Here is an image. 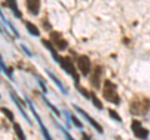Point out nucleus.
<instances>
[{
    "instance_id": "nucleus-1",
    "label": "nucleus",
    "mask_w": 150,
    "mask_h": 140,
    "mask_svg": "<svg viewBox=\"0 0 150 140\" xmlns=\"http://www.w3.org/2000/svg\"><path fill=\"white\" fill-rule=\"evenodd\" d=\"M103 96L105 98L106 101L111 103V104L119 105L120 104V96L116 91V85L110 80L104 81V89H103Z\"/></svg>"
},
{
    "instance_id": "nucleus-2",
    "label": "nucleus",
    "mask_w": 150,
    "mask_h": 140,
    "mask_svg": "<svg viewBox=\"0 0 150 140\" xmlns=\"http://www.w3.org/2000/svg\"><path fill=\"white\" fill-rule=\"evenodd\" d=\"M58 64L60 65V68H62L63 70H65V71H67L69 75L74 79V84H75V86H76V89H78V88L80 86V84H79L80 80H79V74L76 71V69H75V65L71 62V59H70L69 57H62Z\"/></svg>"
},
{
    "instance_id": "nucleus-3",
    "label": "nucleus",
    "mask_w": 150,
    "mask_h": 140,
    "mask_svg": "<svg viewBox=\"0 0 150 140\" xmlns=\"http://www.w3.org/2000/svg\"><path fill=\"white\" fill-rule=\"evenodd\" d=\"M24 99H25V101L28 103V105H29V108H30V110H31L33 115H34L35 120L38 121V125H39V128H40V130H41V134H43L44 139H45V140H53V138H51V135H50V133H49L48 128H46L45 125H44L43 120H41V118L39 116V114H38V111H36V109H35L34 104H33V103H31V100H30V99H29V98H28L26 95L24 96Z\"/></svg>"
},
{
    "instance_id": "nucleus-4",
    "label": "nucleus",
    "mask_w": 150,
    "mask_h": 140,
    "mask_svg": "<svg viewBox=\"0 0 150 140\" xmlns=\"http://www.w3.org/2000/svg\"><path fill=\"white\" fill-rule=\"evenodd\" d=\"M131 130H133V134L135 135V138H138L140 140H146L149 136V130L146 128H144L142 123L138 120L131 121Z\"/></svg>"
},
{
    "instance_id": "nucleus-5",
    "label": "nucleus",
    "mask_w": 150,
    "mask_h": 140,
    "mask_svg": "<svg viewBox=\"0 0 150 140\" xmlns=\"http://www.w3.org/2000/svg\"><path fill=\"white\" fill-rule=\"evenodd\" d=\"M73 108H74V110H76V111H78V113L80 114V115H83V118L85 119V120L88 121V123L90 124L91 127H93L94 129H95V130H96V132L99 133V134H103V133H104V129H103L101 125H100L99 123H98L96 120H94V119L91 118V116L86 113L85 110H83V109L80 108V106H78V105H75V104H73Z\"/></svg>"
},
{
    "instance_id": "nucleus-6",
    "label": "nucleus",
    "mask_w": 150,
    "mask_h": 140,
    "mask_svg": "<svg viewBox=\"0 0 150 140\" xmlns=\"http://www.w3.org/2000/svg\"><path fill=\"white\" fill-rule=\"evenodd\" d=\"M76 65H78V69L80 70V73L84 76L89 75V73L91 70V63H90V59L86 55H79L76 58Z\"/></svg>"
},
{
    "instance_id": "nucleus-7",
    "label": "nucleus",
    "mask_w": 150,
    "mask_h": 140,
    "mask_svg": "<svg viewBox=\"0 0 150 140\" xmlns=\"http://www.w3.org/2000/svg\"><path fill=\"white\" fill-rule=\"evenodd\" d=\"M50 38H51V43H53V45L55 46L58 50H65L68 48V41L65 40L62 34H59L58 31H53L50 33Z\"/></svg>"
},
{
    "instance_id": "nucleus-8",
    "label": "nucleus",
    "mask_w": 150,
    "mask_h": 140,
    "mask_svg": "<svg viewBox=\"0 0 150 140\" xmlns=\"http://www.w3.org/2000/svg\"><path fill=\"white\" fill-rule=\"evenodd\" d=\"M9 94H10V98H11V100L14 101V104L16 105V108H18V110L20 111V114L23 115V118H25V120H26V123L30 125L31 127V120H30V118L28 116V114H26V111H25V109H24V106H23V103H21V100L19 99V96L15 94L14 91H9Z\"/></svg>"
},
{
    "instance_id": "nucleus-9",
    "label": "nucleus",
    "mask_w": 150,
    "mask_h": 140,
    "mask_svg": "<svg viewBox=\"0 0 150 140\" xmlns=\"http://www.w3.org/2000/svg\"><path fill=\"white\" fill-rule=\"evenodd\" d=\"M26 9L31 15H38L39 14V9H40V1L38 0H28L25 3Z\"/></svg>"
},
{
    "instance_id": "nucleus-10",
    "label": "nucleus",
    "mask_w": 150,
    "mask_h": 140,
    "mask_svg": "<svg viewBox=\"0 0 150 140\" xmlns=\"http://www.w3.org/2000/svg\"><path fill=\"white\" fill-rule=\"evenodd\" d=\"M101 66H96L95 69H94V71H93V76H91V79H90V81H91V85L93 86H95L96 89L100 86V76H101V74H103V71H101Z\"/></svg>"
},
{
    "instance_id": "nucleus-11",
    "label": "nucleus",
    "mask_w": 150,
    "mask_h": 140,
    "mask_svg": "<svg viewBox=\"0 0 150 140\" xmlns=\"http://www.w3.org/2000/svg\"><path fill=\"white\" fill-rule=\"evenodd\" d=\"M45 71H46V74H48V75H49V78L51 79V80H53L54 81V84H55V85L56 86H58L59 88V89H60V91H62L63 93V94H65V95H68V89H67V88H65L64 86V84L62 83V81H60L59 80V78L58 76H55L54 75V74L53 73H51L50 71V70H45Z\"/></svg>"
},
{
    "instance_id": "nucleus-12",
    "label": "nucleus",
    "mask_w": 150,
    "mask_h": 140,
    "mask_svg": "<svg viewBox=\"0 0 150 140\" xmlns=\"http://www.w3.org/2000/svg\"><path fill=\"white\" fill-rule=\"evenodd\" d=\"M5 5H6L8 8H10V9H11V11H13V14H14V16L18 18V19H21L23 14H21L20 10H19L18 4H16L15 1H13V0H9V1H6Z\"/></svg>"
},
{
    "instance_id": "nucleus-13",
    "label": "nucleus",
    "mask_w": 150,
    "mask_h": 140,
    "mask_svg": "<svg viewBox=\"0 0 150 140\" xmlns=\"http://www.w3.org/2000/svg\"><path fill=\"white\" fill-rule=\"evenodd\" d=\"M25 28H26V30H28V33H29L30 35H33V36H39L40 35L39 29H38V28L33 24V23L25 21Z\"/></svg>"
},
{
    "instance_id": "nucleus-14",
    "label": "nucleus",
    "mask_w": 150,
    "mask_h": 140,
    "mask_svg": "<svg viewBox=\"0 0 150 140\" xmlns=\"http://www.w3.org/2000/svg\"><path fill=\"white\" fill-rule=\"evenodd\" d=\"M14 132H15V134H16V136H18L19 140H26V136H25L24 132H23L21 127L18 123H14Z\"/></svg>"
},
{
    "instance_id": "nucleus-15",
    "label": "nucleus",
    "mask_w": 150,
    "mask_h": 140,
    "mask_svg": "<svg viewBox=\"0 0 150 140\" xmlns=\"http://www.w3.org/2000/svg\"><path fill=\"white\" fill-rule=\"evenodd\" d=\"M0 15H1V20H3V23H4V24H6L9 28H10V29H11V31H13V34L14 35H15L16 36V38H19V36H20V35H19V31H18V29H16V28L15 26H14L13 24H11V23L10 21H9L8 19H6V18L5 16H4V14L1 13V14H0Z\"/></svg>"
},
{
    "instance_id": "nucleus-16",
    "label": "nucleus",
    "mask_w": 150,
    "mask_h": 140,
    "mask_svg": "<svg viewBox=\"0 0 150 140\" xmlns=\"http://www.w3.org/2000/svg\"><path fill=\"white\" fill-rule=\"evenodd\" d=\"M0 65H1V71L5 74V75H6L9 79H11V80H13V79H14V78H13V71H11V70L5 65V62H4V59H3V58L0 59Z\"/></svg>"
},
{
    "instance_id": "nucleus-17",
    "label": "nucleus",
    "mask_w": 150,
    "mask_h": 140,
    "mask_svg": "<svg viewBox=\"0 0 150 140\" xmlns=\"http://www.w3.org/2000/svg\"><path fill=\"white\" fill-rule=\"evenodd\" d=\"M41 98H43V101L45 103V104L46 105H48L49 106V108L51 109V111H53V113L56 115V116H60V111H59V109L58 108H56V106L54 105V104H51V101L49 100V99H46V98H45V95H43V96H41Z\"/></svg>"
},
{
    "instance_id": "nucleus-18",
    "label": "nucleus",
    "mask_w": 150,
    "mask_h": 140,
    "mask_svg": "<svg viewBox=\"0 0 150 140\" xmlns=\"http://www.w3.org/2000/svg\"><path fill=\"white\" fill-rule=\"evenodd\" d=\"M55 125L59 128L60 132H62V133L64 134V136H65V139H67V140H75V139L71 136V135H70V133L68 132V129H65V128L63 127V125H60V124L58 123V121H55Z\"/></svg>"
},
{
    "instance_id": "nucleus-19",
    "label": "nucleus",
    "mask_w": 150,
    "mask_h": 140,
    "mask_svg": "<svg viewBox=\"0 0 150 140\" xmlns=\"http://www.w3.org/2000/svg\"><path fill=\"white\" fill-rule=\"evenodd\" d=\"M90 99H91V101H93V105L95 106L96 109H99V110H103L104 109V106H103V104H101V101L98 99L96 98V95L94 94V93H91V96H90Z\"/></svg>"
},
{
    "instance_id": "nucleus-20",
    "label": "nucleus",
    "mask_w": 150,
    "mask_h": 140,
    "mask_svg": "<svg viewBox=\"0 0 150 140\" xmlns=\"http://www.w3.org/2000/svg\"><path fill=\"white\" fill-rule=\"evenodd\" d=\"M1 111H3V114L9 119V121H11L13 124L15 123V121H14V114H13V111H11L10 109H8V108H1Z\"/></svg>"
},
{
    "instance_id": "nucleus-21",
    "label": "nucleus",
    "mask_w": 150,
    "mask_h": 140,
    "mask_svg": "<svg viewBox=\"0 0 150 140\" xmlns=\"http://www.w3.org/2000/svg\"><path fill=\"white\" fill-rule=\"evenodd\" d=\"M70 118H71V121H73V124H74V127H75V128H78V129H80V130L84 128L83 123H81V121L79 120L75 115H70Z\"/></svg>"
},
{
    "instance_id": "nucleus-22",
    "label": "nucleus",
    "mask_w": 150,
    "mask_h": 140,
    "mask_svg": "<svg viewBox=\"0 0 150 140\" xmlns=\"http://www.w3.org/2000/svg\"><path fill=\"white\" fill-rule=\"evenodd\" d=\"M35 78H36V80H38V84L40 85V88H41V90H43V93L44 94H46L48 93V88H46V85H45V83H44V80L41 79L40 76H38V75H34Z\"/></svg>"
},
{
    "instance_id": "nucleus-23",
    "label": "nucleus",
    "mask_w": 150,
    "mask_h": 140,
    "mask_svg": "<svg viewBox=\"0 0 150 140\" xmlns=\"http://www.w3.org/2000/svg\"><path fill=\"white\" fill-rule=\"evenodd\" d=\"M108 111H109V115H110V118H111V119L116 120L118 123H121V118H120V115H119L118 113H116V111H114L112 109H109Z\"/></svg>"
},
{
    "instance_id": "nucleus-24",
    "label": "nucleus",
    "mask_w": 150,
    "mask_h": 140,
    "mask_svg": "<svg viewBox=\"0 0 150 140\" xmlns=\"http://www.w3.org/2000/svg\"><path fill=\"white\" fill-rule=\"evenodd\" d=\"M78 90H79V93H80L83 96H85L86 99H89V98L91 96V94H89L88 90H86V89H84V88H81V86H79V88H78Z\"/></svg>"
},
{
    "instance_id": "nucleus-25",
    "label": "nucleus",
    "mask_w": 150,
    "mask_h": 140,
    "mask_svg": "<svg viewBox=\"0 0 150 140\" xmlns=\"http://www.w3.org/2000/svg\"><path fill=\"white\" fill-rule=\"evenodd\" d=\"M64 115H65V124H67V127L70 128V121H71V118H70V115L67 110H64Z\"/></svg>"
},
{
    "instance_id": "nucleus-26",
    "label": "nucleus",
    "mask_w": 150,
    "mask_h": 140,
    "mask_svg": "<svg viewBox=\"0 0 150 140\" xmlns=\"http://www.w3.org/2000/svg\"><path fill=\"white\" fill-rule=\"evenodd\" d=\"M20 48H21V50H23V51H24V53H25V54L28 55V57H30V58H33V53H30V50H29V49H28V48H26V46H25L24 44H21V45H20Z\"/></svg>"
},
{
    "instance_id": "nucleus-27",
    "label": "nucleus",
    "mask_w": 150,
    "mask_h": 140,
    "mask_svg": "<svg viewBox=\"0 0 150 140\" xmlns=\"http://www.w3.org/2000/svg\"><path fill=\"white\" fill-rule=\"evenodd\" d=\"M81 138H83L84 140H91V139H90V136H89L88 134H85L84 132H81Z\"/></svg>"
}]
</instances>
